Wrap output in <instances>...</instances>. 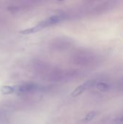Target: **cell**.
<instances>
[{
  "label": "cell",
  "mask_w": 123,
  "mask_h": 124,
  "mask_svg": "<svg viewBox=\"0 0 123 124\" xmlns=\"http://www.w3.org/2000/svg\"><path fill=\"white\" fill-rule=\"evenodd\" d=\"M65 19V16L64 15H62V14L54 15L50 16V17L46 18L45 20L39 22L36 25H35L32 28L21 31L20 33L22 34H29V33H35L38 31L43 30L46 28L58 24V23L62 22Z\"/></svg>",
  "instance_id": "6da1fadb"
},
{
  "label": "cell",
  "mask_w": 123,
  "mask_h": 124,
  "mask_svg": "<svg viewBox=\"0 0 123 124\" xmlns=\"http://www.w3.org/2000/svg\"><path fill=\"white\" fill-rule=\"evenodd\" d=\"M97 59L96 55L89 50L80 49L74 52L72 55L73 61L78 65H89Z\"/></svg>",
  "instance_id": "7a4b0ae2"
},
{
  "label": "cell",
  "mask_w": 123,
  "mask_h": 124,
  "mask_svg": "<svg viewBox=\"0 0 123 124\" xmlns=\"http://www.w3.org/2000/svg\"><path fill=\"white\" fill-rule=\"evenodd\" d=\"M74 41L72 39L67 36H59L54 39L50 43V48L56 51H63L68 49L73 46Z\"/></svg>",
  "instance_id": "3957f363"
},
{
  "label": "cell",
  "mask_w": 123,
  "mask_h": 124,
  "mask_svg": "<svg viewBox=\"0 0 123 124\" xmlns=\"http://www.w3.org/2000/svg\"><path fill=\"white\" fill-rule=\"evenodd\" d=\"M96 81L94 80H91V81H88L86 82H85L84 84L80 85L79 86H78L72 92V97H77L80 94H81L82 93L85 92L86 90L91 89V87H93L94 86L96 85Z\"/></svg>",
  "instance_id": "277c9868"
},
{
  "label": "cell",
  "mask_w": 123,
  "mask_h": 124,
  "mask_svg": "<svg viewBox=\"0 0 123 124\" xmlns=\"http://www.w3.org/2000/svg\"><path fill=\"white\" fill-rule=\"evenodd\" d=\"M116 5V1L115 0H108L99 5H98L95 8V11L97 13H101L104 12L106 11L112 9Z\"/></svg>",
  "instance_id": "5b68a950"
},
{
  "label": "cell",
  "mask_w": 123,
  "mask_h": 124,
  "mask_svg": "<svg viewBox=\"0 0 123 124\" xmlns=\"http://www.w3.org/2000/svg\"><path fill=\"white\" fill-rule=\"evenodd\" d=\"M37 86L35 84L32 83H28V84H25L22 85H20L17 88V91L20 93H25V92H30L31 91H33L36 89Z\"/></svg>",
  "instance_id": "8992f818"
},
{
  "label": "cell",
  "mask_w": 123,
  "mask_h": 124,
  "mask_svg": "<svg viewBox=\"0 0 123 124\" xmlns=\"http://www.w3.org/2000/svg\"><path fill=\"white\" fill-rule=\"evenodd\" d=\"M98 112L96 111H91L90 113H88L83 119V122H89L91 121L93 119H94L96 118V116H97Z\"/></svg>",
  "instance_id": "52a82bcc"
},
{
  "label": "cell",
  "mask_w": 123,
  "mask_h": 124,
  "mask_svg": "<svg viewBox=\"0 0 123 124\" xmlns=\"http://www.w3.org/2000/svg\"><path fill=\"white\" fill-rule=\"evenodd\" d=\"M95 86H96V88L98 90H100V91H107L109 88V85L107 84H105V83H103V82L96 83Z\"/></svg>",
  "instance_id": "ba28073f"
},
{
  "label": "cell",
  "mask_w": 123,
  "mask_h": 124,
  "mask_svg": "<svg viewBox=\"0 0 123 124\" xmlns=\"http://www.w3.org/2000/svg\"><path fill=\"white\" fill-rule=\"evenodd\" d=\"M112 124H123V116H121L115 118L113 121Z\"/></svg>",
  "instance_id": "9c48e42d"
},
{
  "label": "cell",
  "mask_w": 123,
  "mask_h": 124,
  "mask_svg": "<svg viewBox=\"0 0 123 124\" xmlns=\"http://www.w3.org/2000/svg\"><path fill=\"white\" fill-rule=\"evenodd\" d=\"M33 1H40V0H33Z\"/></svg>",
  "instance_id": "30bf717a"
},
{
  "label": "cell",
  "mask_w": 123,
  "mask_h": 124,
  "mask_svg": "<svg viewBox=\"0 0 123 124\" xmlns=\"http://www.w3.org/2000/svg\"><path fill=\"white\" fill-rule=\"evenodd\" d=\"M94 1H99V0H94Z\"/></svg>",
  "instance_id": "8fae6325"
},
{
  "label": "cell",
  "mask_w": 123,
  "mask_h": 124,
  "mask_svg": "<svg viewBox=\"0 0 123 124\" xmlns=\"http://www.w3.org/2000/svg\"><path fill=\"white\" fill-rule=\"evenodd\" d=\"M59 1H63V0H59Z\"/></svg>",
  "instance_id": "7c38bea8"
}]
</instances>
